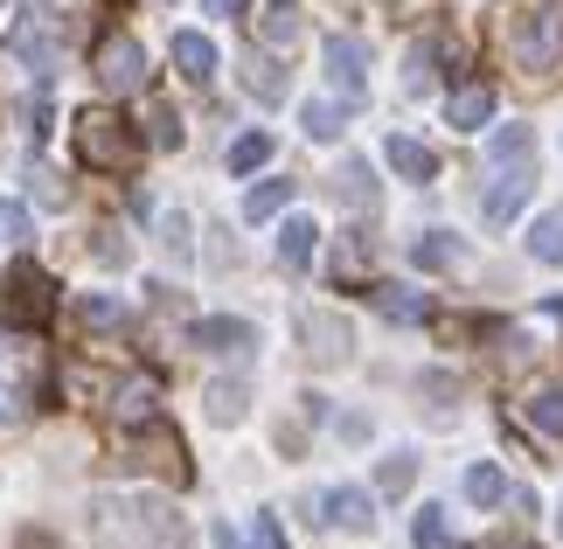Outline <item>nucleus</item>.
<instances>
[{
    "mask_svg": "<svg viewBox=\"0 0 563 549\" xmlns=\"http://www.w3.org/2000/svg\"><path fill=\"white\" fill-rule=\"evenodd\" d=\"M91 542L98 549H188V529L154 494H98L91 501Z\"/></svg>",
    "mask_w": 563,
    "mask_h": 549,
    "instance_id": "nucleus-1",
    "label": "nucleus"
},
{
    "mask_svg": "<svg viewBox=\"0 0 563 549\" xmlns=\"http://www.w3.org/2000/svg\"><path fill=\"white\" fill-rule=\"evenodd\" d=\"M508 56L522 63L529 77L563 70V0H536V8L515 14V29H508Z\"/></svg>",
    "mask_w": 563,
    "mask_h": 549,
    "instance_id": "nucleus-2",
    "label": "nucleus"
},
{
    "mask_svg": "<svg viewBox=\"0 0 563 549\" xmlns=\"http://www.w3.org/2000/svg\"><path fill=\"white\" fill-rule=\"evenodd\" d=\"M77 153H84L91 167H112V174H119V167L140 161V133H133L119 112H84V119H77Z\"/></svg>",
    "mask_w": 563,
    "mask_h": 549,
    "instance_id": "nucleus-3",
    "label": "nucleus"
},
{
    "mask_svg": "<svg viewBox=\"0 0 563 549\" xmlns=\"http://www.w3.org/2000/svg\"><path fill=\"white\" fill-rule=\"evenodd\" d=\"M91 70H98V84H104V91H119V98H133V91H146V77H154V70H146V50H140V42L125 35V29H112V35L98 42Z\"/></svg>",
    "mask_w": 563,
    "mask_h": 549,
    "instance_id": "nucleus-4",
    "label": "nucleus"
},
{
    "mask_svg": "<svg viewBox=\"0 0 563 549\" xmlns=\"http://www.w3.org/2000/svg\"><path fill=\"white\" fill-rule=\"evenodd\" d=\"M299 341H307V362H320V369H341L355 355V327L328 314V306H299Z\"/></svg>",
    "mask_w": 563,
    "mask_h": 549,
    "instance_id": "nucleus-5",
    "label": "nucleus"
},
{
    "mask_svg": "<svg viewBox=\"0 0 563 549\" xmlns=\"http://www.w3.org/2000/svg\"><path fill=\"white\" fill-rule=\"evenodd\" d=\"M529 195H536V161H508V167H494V182L481 195V216L494 230H508L515 216L529 209Z\"/></svg>",
    "mask_w": 563,
    "mask_h": 549,
    "instance_id": "nucleus-6",
    "label": "nucleus"
},
{
    "mask_svg": "<svg viewBox=\"0 0 563 549\" xmlns=\"http://www.w3.org/2000/svg\"><path fill=\"white\" fill-rule=\"evenodd\" d=\"M328 84L341 91V105L369 98V50L355 35H328Z\"/></svg>",
    "mask_w": 563,
    "mask_h": 549,
    "instance_id": "nucleus-7",
    "label": "nucleus"
},
{
    "mask_svg": "<svg viewBox=\"0 0 563 549\" xmlns=\"http://www.w3.org/2000/svg\"><path fill=\"white\" fill-rule=\"evenodd\" d=\"M195 348H209V355H251V348H257V327L251 320H230V314L195 320Z\"/></svg>",
    "mask_w": 563,
    "mask_h": 549,
    "instance_id": "nucleus-8",
    "label": "nucleus"
},
{
    "mask_svg": "<svg viewBox=\"0 0 563 549\" xmlns=\"http://www.w3.org/2000/svg\"><path fill=\"white\" fill-rule=\"evenodd\" d=\"M112 417H119V425H154V417H161V383L154 376H125L112 389Z\"/></svg>",
    "mask_w": 563,
    "mask_h": 549,
    "instance_id": "nucleus-9",
    "label": "nucleus"
},
{
    "mask_svg": "<svg viewBox=\"0 0 563 549\" xmlns=\"http://www.w3.org/2000/svg\"><path fill=\"white\" fill-rule=\"evenodd\" d=\"M494 119V84H460V91L445 98V125L452 133H481Z\"/></svg>",
    "mask_w": 563,
    "mask_h": 549,
    "instance_id": "nucleus-10",
    "label": "nucleus"
},
{
    "mask_svg": "<svg viewBox=\"0 0 563 549\" xmlns=\"http://www.w3.org/2000/svg\"><path fill=\"white\" fill-rule=\"evenodd\" d=\"M383 161L397 167L404 182H418V188L431 182V174H439V153H431L424 140H410V133H389V140H383Z\"/></svg>",
    "mask_w": 563,
    "mask_h": 549,
    "instance_id": "nucleus-11",
    "label": "nucleus"
},
{
    "mask_svg": "<svg viewBox=\"0 0 563 549\" xmlns=\"http://www.w3.org/2000/svg\"><path fill=\"white\" fill-rule=\"evenodd\" d=\"M49 293H56V285L42 278V272L14 265V278H8V299H14V314H21V320H49V306H56Z\"/></svg>",
    "mask_w": 563,
    "mask_h": 549,
    "instance_id": "nucleus-12",
    "label": "nucleus"
},
{
    "mask_svg": "<svg viewBox=\"0 0 563 549\" xmlns=\"http://www.w3.org/2000/svg\"><path fill=\"white\" fill-rule=\"evenodd\" d=\"M320 508H328L334 529H355V536H369V529H376V508H369V494H362V487H334L328 501H320Z\"/></svg>",
    "mask_w": 563,
    "mask_h": 549,
    "instance_id": "nucleus-13",
    "label": "nucleus"
},
{
    "mask_svg": "<svg viewBox=\"0 0 563 549\" xmlns=\"http://www.w3.org/2000/svg\"><path fill=\"white\" fill-rule=\"evenodd\" d=\"M175 70H181L188 84H209V77H216V42L195 35V29H181V35H175Z\"/></svg>",
    "mask_w": 563,
    "mask_h": 549,
    "instance_id": "nucleus-14",
    "label": "nucleus"
},
{
    "mask_svg": "<svg viewBox=\"0 0 563 549\" xmlns=\"http://www.w3.org/2000/svg\"><path fill=\"white\" fill-rule=\"evenodd\" d=\"M313 251H320V230L307 223V216H292V223L278 230V265H286V272H307Z\"/></svg>",
    "mask_w": 563,
    "mask_h": 549,
    "instance_id": "nucleus-15",
    "label": "nucleus"
},
{
    "mask_svg": "<svg viewBox=\"0 0 563 549\" xmlns=\"http://www.w3.org/2000/svg\"><path fill=\"white\" fill-rule=\"evenodd\" d=\"M334 195H341L349 209H376V174H369V161H341Z\"/></svg>",
    "mask_w": 563,
    "mask_h": 549,
    "instance_id": "nucleus-16",
    "label": "nucleus"
},
{
    "mask_svg": "<svg viewBox=\"0 0 563 549\" xmlns=\"http://www.w3.org/2000/svg\"><path fill=\"white\" fill-rule=\"evenodd\" d=\"M410 257H418L424 272H452V265H460L466 251H460V237H452V230H424L418 244H410Z\"/></svg>",
    "mask_w": 563,
    "mask_h": 549,
    "instance_id": "nucleus-17",
    "label": "nucleus"
},
{
    "mask_svg": "<svg viewBox=\"0 0 563 549\" xmlns=\"http://www.w3.org/2000/svg\"><path fill=\"white\" fill-rule=\"evenodd\" d=\"M460 487H466V501H473V508H501V501H508V473L481 459V466H466V480H460Z\"/></svg>",
    "mask_w": 563,
    "mask_h": 549,
    "instance_id": "nucleus-18",
    "label": "nucleus"
},
{
    "mask_svg": "<svg viewBox=\"0 0 563 549\" xmlns=\"http://www.w3.org/2000/svg\"><path fill=\"white\" fill-rule=\"evenodd\" d=\"M257 42H265V50H292L299 42V8L292 0H278V8L257 14Z\"/></svg>",
    "mask_w": 563,
    "mask_h": 549,
    "instance_id": "nucleus-19",
    "label": "nucleus"
},
{
    "mask_svg": "<svg viewBox=\"0 0 563 549\" xmlns=\"http://www.w3.org/2000/svg\"><path fill=\"white\" fill-rule=\"evenodd\" d=\"M376 306H383V320H397V327H418L431 314L424 293H410V285H376Z\"/></svg>",
    "mask_w": 563,
    "mask_h": 549,
    "instance_id": "nucleus-20",
    "label": "nucleus"
},
{
    "mask_svg": "<svg viewBox=\"0 0 563 549\" xmlns=\"http://www.w3.org/2000/svg\"><path fill=\"white\" fill-rule=\"evenodd\" d=\"M508 161H536V133L529 125H501L487 146V167H508Z\"/></svg>",
    "mask_w": 563,
    "mask_h": 549,
    "instance_id": "nucleus-21",
    "label": "nucleus"
},
{
    "mask_svg": "<svg viewBox=\"0 0 563 549\" xmlns=\"http://www.w3.org/2000/svg\"><path fill=\"white\" fill-rule=\"evenodd\" d=\"M286 202H292V182H257V188L244 195V223H272Z\"/></svg>",
    "mask_w": 563,
    "mask_h": 549,
    "instance_id": "nucleus-22",
    "label": "nucleus"
},
{
    "mask_svg": "<svg viewBox=\"0 0 563 549\" xmlns=\"http://www.w3.org/2000/svg\"><path fill=\"white\" fill-rule=\"evenodd\" d=\"M202 404H209L216 425H236V417H244V404H251V389H244V383H209Z\"/></svg>",
    "mask_w": 563,
    "mask_h": 549,
    "instance_id": "nucleus-23",
    "label": "nucleus"
},
{
    "mask_svg": "<svg viewBox=\"0 0 563 549\" xmlns=\"http://www.w3.org/2000/svg\"><path fill=\"white\" fill-rule=\"evenodd\" d=\"M529 425L550 431V438H563V383H543V389L529 397Z\"/></svg>",
    "mask_w": 563,
    "mask_h": 549,
    "instance_id": "nucleus-24",
    "label": "nucleus"
},
{
    "mask_svg": "<svg viewBox=\"0 0 563 549\" xmlns=\"http://www.w3.org/2000/svg\"><path fill=\"white\" fill-rule=\"evenodd\" d=\"M410 542H418V549H460V542H452L445 508H418V521H410Z\"/></svg>",
    "mask_w": 563,
    "mask_h": 549,
    "instance_id": "nucleus-25",
    "label": "nucleus"
},
{
    "mask_svg": "<svg viewBox=\"0 0 563 549\" xmlns=\"http://www.w3.org/2000/svg\"><path fill=\"white\" fill-rule=\"evenodd\" d=\"M529 257H543V265H563V209H550L543 223L529 230Z\"/></svg>",
    "mask_w": 563,
    "mask_h": 549,
    "instance_id": "nucleus-26",
    "label": "nucleus"
},
{
    "mask_svg": "<svg viewBox=\"0 0 563 549\" xmlns=\"http://www.w3.org/2000/svg\"><path fill=\"white\" fill-rule=\"evenodd\" d=\"M244 84H251V98H265V105L286 98V77H278L272 56H251V63H244Z\"/></svg>",
    "mask_w": 563,
    "mask_h": 549,
    "instance_id": "nucleus-27",
    "label": "nucleus"
},
{
    "mask_svg": "<svg viewBox=\"0 0 563 549\" xmlns=\"http://www.w3.org/2000/svg\"><path fill=\"white\" fill-rule=\"evenodd\" d=\"M84 327H98V334H112V327H125V306L112 299V293H84Z\"/></svg>",
    "mask_w": 563,
    "mask_h": 549,
    "instance_id": "nucleus-28",
    "label": "nucleus"
},
{
    "mask_svg": "<svg viewBox=\"0 0 563 549\" xmlns=\"http://www.w3.org/2000/svg\"><path fill=\"white\" fill-rule=\"evenodd\" d=\"M272 161V133H244L230 146V174H251V167H265Z\"/></svg>",
    "mask_w": 563,
    "mask_h": 549,
    "instance_id": "nucleus-29",
    "label": "nucleus"
},
{
    "mask_svg": "<svg viewBox=\"0 0 563 549\" xmlns=\"http://www.w3.org/2000/svg\"><path fill=\"white\" fill-rule=\"evenodd\" d=\"M299 125H307V140H334V133H341V105H328V98H313L307 112H299Z\"/></svg>",
    "mask_w": 563,
    "mask_h": 549,
    "instance_id": "nucleus-30",
    "label": "nucleus"
},
{
    "mask_svg": "<svg viewBox=\"0 0 563 549\" xmlns=\"http://www.w3.org/2000/svg\"><path fill=\"white\" fill-rule=\"evenodd\" d=\"M29 237H35L29 209H21V202H8V195H0V244H29Z\"/></svg>",
    "mask_w": 563,
    "mask_h": 549,
    "instance_id": "nucleus-31",
    "label": "nucleus"
},
{
    "mask_svg": "<svg viewBox=\"0 0 563 549\" xmlns=\"http://www.w3.org/2000/svg\"><path fill=\"white\" fill-rule=\"evenodd\" d=\"M14 50H21V56H29V63H35V70H42V77H49V63H56V42H49V35H42V29H21V35H14Z\"/></svg>",
    "mask_w": 563,
    "mask_h": 549,
    "instance_id": "nucleus-32",
    "label": "nucleus"
},
{
    "mask_svg": "<svg viewBox=\"0 0 563 549\" xmlns=\"http://www.w3.org/2000/svg\"><path fill=\"white\" fill-rule=\"evenodd\" d=\"M383 494H410V480H418V459H410V452H397V459H383Z\"/></svg>",
    "mask_w": 563,
    "mask_h": 549,
    "instance_id": "nucleus-33",
    "label": "nucleus"
},
{
    "mask_svg": "<svg viewBox=\"0 0 563 549\" xmlns=\"http://www.w3.org/2000/svg\"><path fill=\"white\" fill-rule=\"evenodd\" d=\"M161 244H167V257H188V216L181 209L161 216Z\"/></svg>",
    "mask_w": 563,
    "mask_h": 549,
    "instance_id": "nucleus-34",
    "label": "nucleus"
},
{
    "mask_svg": "<svg viewBox=\"0 0 563 549\" xmlns=\"http://www.w3.org/2000/svg\"><path fill=\"white\" fill-rule=\"evenodd\" d=\"M431 63H439V42H418V50H410V91H424V84H431Z\"/></svg>",
    "mask_w": 563,
    "mask_h": 549,
    "instance_id": "nucleus-35",
    "label": "nucleus"
},
{
    "mask_svg": "<svg viewBox=\"0 0 563 549\" xmlns=\"http://www.w3.org/2000/svg\"><path fill=\"white\" fill-rule=\"evenodd\" d=\"M91 251H98V265H125V257H133L119 230H98V244H91Z\"/></svg>",
    "mask_w": 563,
    "mask_h": 549,
    "instance_id": "nucleus-36",
    "label": "nucleus"
},
{
    "mask_svg": "<svg viewBox=\"0 0 563 549\" xmlns=\"http://www.w3.org/2000/svg\"><path fill=\"white\" fill-rule=\"evenodd\" d=\"M251 549H286V529H278L272 515H257L251 521Z\"/></svg>",
    "mask_w": 563,
    "mask_h": 549,
    "instance_id": "nucleus-37",
    "label": "nucleus"
},
{
    "mask_svg": "<svg viewBox=\"0 0 563 549\" xmlns=\"http://www.w3.org/2000/svg\"><path fill=\"white\" fill-rule=\"evenodd\" d=\"M21 119H29V133L42 140V133H49V98H42V91H35L29 105H21Z\"/></svg>",
    "mask_w": 563,
    "mask_h": 549,
    "instance_id": "nucleus-38",
    "label": "nucleus"
},
{
    "mask_svg": "<svg viewBox=\"0 0 563 549\" xmlns=\"http://www.w3.org/2000/svg\"><path fill=\"white\" fill-rule=\"evenodd\" d=\"M154 146H181V119L175 112H154Z\"/></svg>",
    "mask_w": 563,
    "mask_h": 549,
    "instance_id": "nucleus-39",
    "label": "nucleus"
},
{
    "mask_svg": "<svg viewBox=\"0 0 563 549\" xmlns=\"http://www.w3.org/2000/svg\"><path fill=\"white\" fill-rule=\"evenodd\" d=\"M35 195H42V202H49V209H63V202H70V195H63V182H56V174H35Z\"/></svg>",
    "mask_w": 563,
    "mask_h": 549,
    "instance_id": "nucleus-40",
    "label": "nucleus"
},
{
    "mask_svg": "<svg viewBox=\"0 0 563 549\" xmlns=\"http://www.w3.org/2000/svg\"><path fill=\"white\" fill-rule=\"evenodd\" d=\"M14 417H21V397H14V389H0V425H14Z\"/></svg>",
    "mask_w": 563,
    "mask_h": 549,
    "instance_id": "nucleus-41",
    "label": "nucleus"
},
{
    "mask_svg": "<svg viewBox=\"0 0 563 549\" xmlns=\"http://www.w3.org/2000/svg\"><path fill=\"white\" fill-rule=\"evenodd\" d=\"M209 14H244V0H202Z\"/></svg>",
    "mask_w": 563,
    "mask_h": 549,
    "instance_id": "nucleus-42",
    "label": "nucleus"
},
{
    "mask_svg": "<svg viewBox=\"0 0 563 549\" xmlns=\"http://www.w3.org/2000/svg\"><path fill=\"white\" fill-rule=\"evenodd\" d=\"M216 549H244V542H236V529H230V521H223V529H216Z\"/></svg>",
    "mask_w": 563,
    "mask_h": 549,
    "instance_id": "nucleus-43",
    "label": "nucleus"
},
{
    "mask_svg": "<svg viewBox=\"0 0 563 549\" xmlns=\"http://www.w3.org/2000/svg\"><path fill=\"white\" fill-rule=\"evenodd\" d=\"M550 320H563V293H556V299H550Z\"/></svg>",
    "mask_w": 563,
    "mask_h": 549,
    "instance_id": "nucleus-44",
    "label": "nucleus"
},
{
    "mask_svg": "<svg viewBox=\"0 0 563 549\" xmlns=\"http://www.w3.org/2000/svg\"><path fill=\"white\" fill-rule=\"evenodd\" d=\"M487 549H529V542H487Z\"/></svg>",
    "mask_w": 563,
    "mask_h": 549,
    "instance_id": "nucleus-45",
    "label": "nucleus"
}]
</instances>
